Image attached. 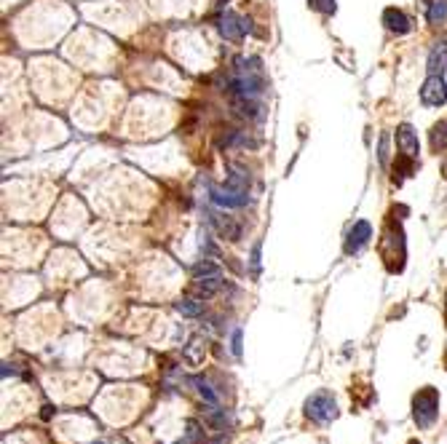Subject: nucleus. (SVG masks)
I'll list each match as a JSON object with an SVG mask.
<instances>
[{"label":"nucleus","mask_w":447,"mask_h":444,"mask_svg":"<svg viewBox=\"0 0 447 444\" xmlns=\"http://www.w3.org/2000/svg\"><path fill=\"white\" fill-rule=\"evenodd\" d=\"M311 8H316L319 14H324V17H329V14H335V0H308Z\"/></svg>","instance_id":"obj_16"},{"label":"nucleus","mask_w":447,"mask_h":444,"mask_svg":"<svg viewBox=\"0 0 447 444\" xmlns=\"http://www.w3.org/2000/svg\"><path fill=\"white\" fill-rule=\"evenodd\" d=\"M220 33H223L228 40H241L246 33H252V22L239 17L236 11H225L223 17H220Z\"/></svg>","instance_id":"obj_5"},{"label":"nucleus","mask_w":447,"mask_h":444,"mask_svg":"<svg viewBox=\"0 0 447 444\" xmlns=\"http://www.w3.org/2000/svg\"><path fill=\"white\" fill-rule=\"evenodd\" d=\"M370 239H372V225L367 220L354 222V228L348 230V239H345V255H359L370 244Z\"/></svg>","instance_id":"obj_6"},{"label":"nucleus","mask_w":447,"mask_h":444,"mask_svg":"<svg viewBox=\"0 0 447 444\" xmlns=\"http://www.w3.org/2000/svg\"><path fill=\"white\" fill-rule=\"evenodd\" d=\"M230 351H233V356H241V329L233 332V345H230Z\"/></svg>","instance_id":"obj_17"},{"label":"nucleus","mask_w":447,"mask_h":444,"mask_svg":"<svg viewBox=\"0 0 447 444\" xmlns=\"http://www.w3.org/2000/svg\"><path fill=\"white\" fill-rule=\"evenodd\" d=\"M193 386L198 388V393L204 396V402H207V404H212V407L217 404V393L212 391V386H209L204 377H193Z\"/></svg>","instance_id":"obj_15"},{"label":"nucleus","mask_w":447,"mask_h":444,"mask_svg":"<svg viewBox=\"0 0 447 444\" xmlns=\"http://www.w3.org/2000/svg\"><path fill=\"white\" fill-rule=\"evenodd\" d=\"M442 174L447 177V158H445V164H442Z\"/></svg>","instance_id":"obj_19"},{"label":"nucleus","mask_w":447,"mask_h":444,"mask_svg":"<svg viewBox=\"0 0 447 444\" xmlns=\"http://www.w3.org/2000/svg\"><path fill=\"white\" fill-rule=\"evenodd\" d=\"M220 281H223V276H204V278H196V281H193V292H196L198 297H212L214 292L220 290Z\"/></svg>","instance_id":"obj_11"},{"label":"nucleus","mask_w":447,"mask_h":444,"mask_svg":"<svg viewBox=\"0 0 447 444\" xmlns=\"http://www.w3.org/2000/svg\"><path fill=\"white\" fill-rule=\"evenodd\" d=\"M421 102L426 107H442L447 102V84L442 75H429L421 86Z\"/></svg>","instance_id":"obj_4"},{"label":"nucleus","mask_w":447,"mask_h":444,"mask_svg":"<svg viewBox=\"0 0 447 444\" xmlns=\"http://www.w3.org/2000/svg\"><path fill=\"white\" fill-rule=\"evenodd\" d=\"M209 198L212 204H217L220 209H241L249 204V190L246 188H233V185H212L209 188Z\"/></svg>","instance_id":"obj_3"},{"label":"nucleus","mask_w":447,"mask_h":444,"mask_svg":"<svg viewBox=\"0 0 447 444\" xmlns=\"http://www.w3.org/2000/svg\"><path fill=\"white\" fill-rule=\"evenodd\" d=\"M431 148L439 153V150H447V120L442 123H437L434 129H431Z\"/></svg>","instance_id":"obj_13"},{"label":"nucleus","mask_w":447,"mask_h":444,"mask_svg":"<svg viewBox=\"0 0 447 444\" xmlns=\"http://www.w3.org/2000/svg\"><path fill=\"white\" fill-rule=\"evenodd\" d=\"M306 415H308L313 423L319 426H327L338 418V402L329 391H316L313 396L306 399Z\"/></svg>","instance_id":"obj_2"},{"label":"nucleus","mask_w":447,"mask_h":444,"mask_svg":"<svg viewBox=\"0 0 447 444\" xmlns=\"http://www.w3.org/2000/svg\"><path fill=\"white\" fill-rule=\"evenodd\" d=\"M426 19L431 24H442L447 19V0H431L429 11H426Z\"/></svg>","instance_id":"obj_12"},{"label":"nucleus","mask_w":447,"mask_h":444,"mask_svg":"<svg viewBox=\"0 0 447 444\" xmlns=\"http://www.w3.org/2000/svg\"><path fill=\"white\" fill-rule=\"evenodd\" d=\"M383 24L396 35H405L413 30V22L407 19L405 11H399V8H386V11H383Z\"/></svg>","instance_id":"obj_8"},{"label":"nucleus","mask_w":447,"mask_h":444,"mask_svg":"<svg viewBox=\"0 0 447 444\" xmlns=\"http://www.w3.org/2000/svg\"><path fill=\"white\" fill-rule=\"evenodd\" d=\"M177 310H180L182 316H190V319H196V316H201V313H204V303H198V300H190V297H185V300H180V303H177Z\"/></svg>","instance_id":"obj_14"},{"label":"nucleus","mask_w":447,"mask_h":444,"mask_svg":"<svg viewBox=\"0 0 447 444\" xmlns=\"http://www.w3.org/2000/svg\"><path fill=\"white\" fill-rule=\"evenodd\" d=\"M212 225L217 228V233L228 241H239L241 239V228L239 222H233L230 217H225V214H212Z\"/></svg>","instance_id":"obj_10"},{"label":"nucleus","mask_w":447,"mask_h":444,"mask_svg":"<svg viewBox=\"0 0 447 444\" xmlns=\"http://www.w3.org/2000/svg\"><path fill=\"white\" fill-rule=\"evenodd\" d=\"M396 148H399V153L407 155V158H418L421 153V145H418V134L413 132V126L410 123H402L399 129H396Z\"/></svg>","instance_id":"obj_7"},{"label":"nucleus","mask_w":447,"mask_h":444,"mask_svg":"<svg viewBox=\"0 0 447 444\" xmlns=\"http://www.w3.org/2000/svg\"><path fill=\"white\" fill-rule=\"evenodd\" d=\"M217 3H228V0H217Z\"/></svg>","instance_id":"obj_20"},{"label":"nucleus","mask_w":447,"mask_h":444,"mask_svg":"<svg viewBox=\"0 0 447 444\" xmlns=\"http://www.w3.org/2000/svg\"><path fill=\"white\" fill-rule=\"evenodd\" d=\"M447 68V38L437 40L434 49L429 54V75H442V70Z\"/></svg>","instance_id":"obj_9"},{"label":"nucleus","mask_w":447,"mask_h":444,"mask_svg":"<svg viewBox=\"0 0 447 444\" xmlns=\"http://www.w3.org/2000/svg\"><path fill=\"white\" fill-rule=\"evenodd\" d=\"M439 418V393L437 388H421L413 396V420L418 428H431Z\"/></svg>","instance_id":"obj_1"},{"label":"nucleus","mask_w":447,"mask_h":444,"mask_svg":"<svg viewBox=\"0 0 447 444\" xmlns=\"http://www.w3.org/2000/svg\"><path fill=\"white\" fill-rule=\"evenodd\" d=\"M252 268H255V271L260 268V244L252 249Z\"/></svg>","instance_id":"obj_18"}]
</instances>
